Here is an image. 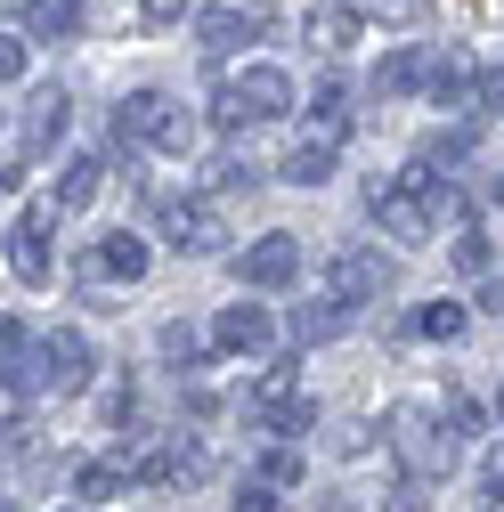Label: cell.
Returning <instances> with one entry per match:
<instances>
[{"label":"cell","mask_w":504,"mask_h":512,"mask_svg":"<svg viewBox=\"0 0 504 512\" xmlns=\"http://www.w3.org/2000/svg\"><path fill=\"white\" fill-rule=\"evenodd\" d=\"M383 431H391V456L407 464V480H448L456 472V431L439 423L423 399H399L383 415Z\"/></svg>","instance_id":"6da1fadb"},{"label":"cell","mask_w":504,"mask_h":512,"mask_svg":"<svg viewBox=\"0 0 504 512\" xmlns=\"http://www.w3.org/2000/svg\"><path fill=\"white\" fill-rule=\"evenodd\" d=\"M285 114H293V82H285L277 66H236V74H220V90H212V122H220V131L285 122Z\"/></svg>","instance_id":"7a4b0ae2"},{"label":"cell","mask_w":504,"mask_h":512,"mask_svg":"<svg viewBox=\"0 0 504 512\" xmlns=\"http://www.w3.org/2000/svg\"><path fill=\"white\" fill-rule=\"evenodd\" d=\"M431 187H439V179H431L423 163H415V171H399V179H374V196H366V204H374V228H383L391 244H423V236L439 228Z\"/></svg>","instance_id":"3957f363"},{"label":"cell","mask_w":504,"mask_h":512,"mask_svg":"<svg viewBox=\"0 0 504 512\" xmlns=\"http://www.w3.org/2000/svg\"><path fill=\"white\" fill-rule=\"evenodd\" d=\"M163 236L179 252H196V261H212V252H228V212L212 196H171L163 204Z\"/></svg>","instance_id":"277c9868"},{"label":"cell","mask_w":504,"mask_h":512,"mask_svg":"<svg viewBox=\"0 0 504 512\" xmlns=\"http://www.w3.org/2000/svg\"><path fill=\"white\" fill-rule=\"evenodd\" d=\"M9 269H17L25 285H49V269H57V204H33V212L17 220V236H9Z\"/></svg>","instance_id":"5b68a950"},{"label":"cell","mask_w":504,"mask_h":512,"mask_svg":"<svg viewBox=\"0 0 504 512\" xmlns=\"http://www.w3.org/2000/svg\"><path fill=\"white\" fill-rule=\"evenodd\" d=\"M236 277H244L252 293H285V285L301 277V236H285V228H269L261 244H244V261H236Z\"/></svg>","instance_id":"8992f818"},{"label":"cell","mask_w":504,"mask_h":512,"mask_svg":"<svg viewBox=\"0 0 504 512\" xmlns=\"http://www.w3.org/2000/svg\"><path fill=\"white\" fill-rule=\"evenodd\" d=\"M391 277H399V269L383 261V252H366V244H342V252H334V269H326L334 301H350V309H358V301H383Z\"/></svg>","instance_id":"52a82bcc"},{"label":"cell","mask_w":504,"mask_h":512,"mask_svg":"<svg viewBox=\"0 0 504 512\" xmlns=\"http://www.w3.org/2000/svg\"><path fill=\"white\" fill-rule=\"evenodd\" d=\"M171 114H179V106H171L163 90H131V98L114 106V147H163Z\"/></svg>","instance_id":"ba28073f"},{"label":"cell","mask_w":504,"mask_h":512,"mask_svg":"<svg viewBox=\"0 0 504 512\" xmlns=\"http://www.w3.org/2000/svg\"><path fill=\"white\" fill-rule=\"evenodd\" d=\"M196 33H204V49H220V57H228V49H261V41H269V9H261V0H228V9H212Z\"/></svg>","instance_id":"9c48e42d"},{"label":"cell","mask_w":504,"mask_h":512,"mask_svg":"<svg viewBox=\"0 0 504 512\" xmlns=\"http://www.w3.org/2000/svg\"><path fill=\"white\" fill-rule=\"evenodd\" d=\"M269 342H277V326H269V309H252V301L220 309V326H212V350H228V358H261Z\"/></svg>","instance_id":"30bf717a"},{"label":"cell","mask_w":504,"mask_h":512,"mask_svg":"<svg viewBox=\"0 0 504 512\" xmlns=\"http://www.w3.org/2000/svg\"><path fill=\"white\" fill-rule=\"evenodd\" d=\"M98 277L139 285V277H147V244H139L131 228H106V236H98Z\"/></svg>","instance_id":"8fae6325"},{"label":"cell","mask_w":504,"mask_h":512,"mask_svg":"<svg viewBox=\"0 0 504 512\" xmlns=\"http://www.w3.org/2000/svg\"><path fill=\"white\" fill-rule=\"evenodd\" d=\"M374 90L383 98H407V90H431V49H391L374 66Z\"/></svg>","instance_id":"7c38bea8"},{"label":"cell","mask_w":504,"mask_h":512,"mask_svg":"<svg viewBox=\"0 0 504 512\" xmlns=\"http://www.w3.org/2000/svg\"><path fill=\"white\" fill-rule=\"evenodd\" d=\"M25 33L33 41H74L82 33V0H25Z\"/></svg>","instance_id":"4fadbf2b"},{"label":"cell","mask_w":504,"mask_h":512,"mask_svg":"<svg viewBox=\"0 0 504 512\" xmlns=\"http://www.w3.org/2000/svg\"><path fill=\"white\" fill-rule=\"evenodd\" d=\"M98 187H106V163H98V155H74V163H66V179H57V212L98 204Z\"/></svg>","instance_id":"5bb4252c"},{"label":"cell","mask_w":504,"mask_h":512,"mask_svg":"<svg viewBox=\"0 0 504 512\" xmlns=\"http://www.w3.org/2000/svg\"><path fill=\"white\" fill-rule=\"evenodd\" d=\"M334 179V139H301L285 155V187H326Z\"/></svg>","instance_id":"9a60e30c"},{"label":"cell","mask_w":504,"mask_h":512,"mask_svg":"<svg viewBox=\"0 0 504 512\" xmlns=\"http://www.w3.org/2000/svg\"><path fill=\"white\" fill-rule=\"evenodd\" d=\"M25 139L33 147H49V139H66V90H33V106H25Z\"/></svg>","instance_id":"2e32d148"},{"label":"cell","mask_w":504,"mask_h":512,"mask_svg":"<svg viewBox=\"0 0 504 512\" xmlns=\"http://www.w3.org/2000/svg\"><path fill=\"white\" fill-rule=\"evenodd\" d=\"M122 488H131V464H114V456H98V464L74 472V496H82V504H114Z\"/></svg>","instance_id":"e0dca14e"},{"label":"cell","mask_w":504,"mask_h":512,"mask_svg":"<svg viewBox=\"0 0 504 512\" xmlns=\"http://www.w3.org/2000/svg\"><path fill=\"white\" fill-rule=\"evenodd\" d=\"M350 317H358V309L326 293L318 309H301V317H293V334H301V342H334V334H350Z\"/></svg>","instance_id":"ac0fdd59"},{"label":"cell","mask_w":504,"mask_h":512,"mask_svg":"<svg viewBox=\"0 0 504 512\" xmlns=\"http://www.w3.org/2000/svg\"><path fill=\"white\" fill-rule=\"evenodd\" d=\"M350 17H374V25H423L431 0H342Z\"/></svg>","instance_id":"d6986e66"},{"label":"cell","mask_w":504,"mask_h":512,"mask_svg":"<svg viewBox=\"0 0 504 512\" xmlns=\"http://www.w3.org/2000/svg\"><path fill=\"white\" fill-rule=\"evenodd\" d=\"M415 334H423V342H456V334H464V301H423V309H415Z\"/></svg>","instance_id":"ffe728a7"},{"label":"cell","mask_w":504,"mask_h":512,"mask_svg":"<svg viewBox=\"0 0 504 512\" xmlns=\"http://www.w3.org/2000/svg\"><path fill=\"white\" fill-rule=\"evenodd\" d=\"M309 106H318V139H342V131H350V90H342V82H326Z\"/></svg>","instance_id":"44dd1931"},{"label":"cell","mask_w":504,"mask_h":512,"mask_svg":"<svg viewBox=\"0 0 504 512\" xmlns=\"http://www.w3.org/2000/svg\"><path fill=\"white\" fill-rule=\"evenodd\" d=\"M301 472H309V464H301V447H293V439H277L269 456H261V480H269V488H293Z\"/></svg>","instance_id":"7402d4cb"},{"label":"cell","mask_w":504,"mask_h":512,"mask_svg":"<svg viewBox=\"0 0 504 512\" xmlns=\"http://www.w3.org/2000/svg\"><path fill=\"white\" fill-rule=\"evenodd\" d=\"M301 33H309V41H318L326 57H334V49H350V9H318V17H309Z\"/></svg>","instance_id":"603a6c76"},{"label":"cell","mask_w":504,"mask_h":512,"mask_svg":"<svg viewBox=\"0 0 504 512\" xmlns=\"http://www.w3.org/2000/svg\"><path fill=\"white\" fill-rule=\"evenodd\" d=\"M163 358H171V366H196V358H204V334L171 317V326H163Z\"/></svg>","instance_id":"cb8c5ba5"},{"label":"cell","mask_w":504,"mask_h":512,"mask_svg":"<svg viewBox=\"0 0 504 512\" xmlns=\"http://www.w3.org/2000/svg\"><path fill=\"white\" fill-rule=\"evenodd\" d=\"M456 269H464V277H488V269H496V252H488V236H480V228H464V236H456Z\"/></svg>","instance_id":"d4e9b609"},{"label":"cell","mask_w":504,"mask_h":512,"mask_svg":"<svg viewBox=\"0 0 504 512\" xmlns=\"http://www.w3.org/2000/svg\"><path fill=\"white\" fill-rule=\"evenodd\" d=\"M236 512H293V504H285V488H269L261 472H252V480L236 488Z\"/></svg>","instance_id":"484cf974"},{"label":"cell","mask_w":504,"mask_h":512,"mask_svg":"<svg viewBox=\"0 0 504 512\" xmlns=\"http://www.w3.org/2000/svg\"><path fill=\"white\" fill-rule=\"evenodd\" d=\"M309 423H318V399H301V391H293V399L277 407V423H269V431H277V439H301Z\"/></svg>","instance_id":"4316f807"},{"label":"cell","mask_w":504,"mask_h":512,"mask_svg":"<svg viewBox=\"0 0 504 512\" xmlns=\"http://www.w3.org/2000/svg\"><path fill=\"white\" fill-rule=\"evenodd\" d=\"M439 423H448L456 439H472V431H480V407H472L464 391H448V399H439Z\"/></svg>","instance_id":"83f0119b"},{"label":"cell","mask_w":504,"mask_h":512,"mask_svg":"<svg viewBox=\"0 0 504 512\" xmlns=\"http://www.w3.org/2000/svg\"><path fill=\"white\" fill-rule=\"evenodd\" d=\"M212 187H220V196H236V187H261V179H252L244 155H220V163H212Z\"/></svg>","instance_id":"f1b7e54d"},{"label":"cell","mask_w":504,"mask_h":512,"mask_svg":"<svg viewBox=\"0 0 504 512\" xmlns=\"http://www.w3.org/2000/svg\"><path fill=\"white\" fill-rule=\"evenodd\" d=\"M17 74H25V41L0 33V82H17Z\"/></svg>","instance_id":"f546056e"},{"label":"cell","mask_w":504,"mask_h":512,"mask_svg":"<svg viewBox=\"0 0 504 512\" xmlns=\"http://www.w3.org/2000/svg\"><path fill=\"white\" fill-rule=\"evenodd\" d=\"M383 512H423V480H399V488L383 496Z\"/></svg>","instance_id":"4dcf8cb0"},{"label":"cell","mask_w":504,"mask_h":512,"mask_svg":"<svg viewBox=\"0 0 504 512\" xmlns=\"http://www.w3.org/2000/svg\"><path fill=\"white\" fill-rule=\"evenodd\" d=\"M139 17H147V25H179L187 0H139Z\"/></svg>","instance_id":"1f68e13d"},{"label":"cell","mask_w":504,"mask_h":512,"mask_svg":"<svg viewBox=\"0 0 504 512\" xmlns=\"http://www.w3.org/2000/svg\"><path fill=\"white\" fill-rule=\"evenodd\" d=\"M488 496H496V504H504V456H496V464H488Z\"/></svg>","instance_id":"d6a6232c"},{"label":"cell","mask_w":504,"mask_h":512,"mask_svg":"<svg viewBox=\"0 0 504 512\" xmlns=\"http://www.w3.org/2000/svg\"><path fill=\"white\" fill-rule=\"evenodd\" d=\"M318 512H366V504H350V496H326V504H318Z\"/></svg>","instance_id":"836d02e7"},{"label":"cell","mask_w":504,"mask_h":512,"mask_svg":"<svg viewBox=\"0 0 504 512\" xmlns=\"http://www.w3.org/2000/svg\"><path fill=\"white\" fill-rule=\"evenodd\" d=\"M488 204H504V179H488Z\"/></svg>","instance_id":"e575fe53"},{"label":"cell","mask_w":504,"mask_h":512,"mask_svg":"<svg viewBox=\"0 0 504 512\" xmlns=\"http://www.w3.org/2000/svg\"><path fill=\"white\" fill-rule=\"evenodd\" d=\"M496 423H504V391H496Z\"/></svg>","instance_id":"d590c367"},{"label":"cell","mask_w":504,"mask_h":512,"mask_svg":"<svg viewBox=\"0 0 504 512\" xmlns=\"http://www.w3.org/2000/svg\"><path fill=\"white\" fill-rule=\"evenodd\" d=\"M0 512H17V504H0Z\"/></svg>","instance_id":"8d00e7d4"}]
</instances>
